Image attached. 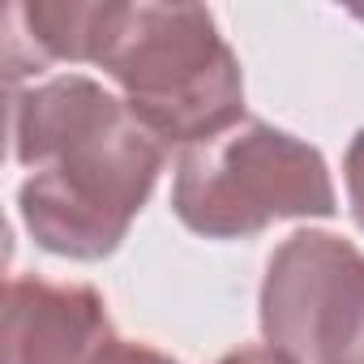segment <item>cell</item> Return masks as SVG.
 I'll return each instance as SVG.
<instances>
[{
	"instance_id": "cell-5",
	"label": "cell",
	"mask_w": 364,
	"mask_h": 364,
	"mask_svg": "<svg viewBox=\"0 0 364 364\" xmlns=\"http://www.w3.org/2000/svg\"><path fill=\"white\" fill-rule=\"evenodd\" d=\"M112 338L95 287L22 274L5 291V364H95Z\"/></svg>"
},
{
	"instance_id": "cell-3",
	"label": "cell",
	"mask_w": 364,
	"mask_h": 364,
	"mask_svg": "<svg viewBox=\"0 0 364 364\" xmlns=\"http://www.w3.org/2000/svg\"><path fill=\"white\" fill-rule=\"evenodd\" d=\"M171 210L206 240H245L279 219L334 215V180L309 141L262 120H240L180 154Z\"/></svg>"
},
{
	"instance_id": "cell-8",
	"label": "cell",
	"mask_w": 364,
	"mask_h": 364,
	"mask_svg": "<svg viewBox=\"0 0 364 364\" xmlns=\"http://www.w3.org/2000/svg\"><path fill=\"white\" fill-rule=\"evenodd\" d=\"M347 202H351L355 223L364 228V129L347 146Z\"/></svg>"
},
{
	"instance_id": "cell-6",
	"label": "cell",
	"mask_w": 364,
	"mask_h": 364,
	"mask_svg": "<svg viewBox=\"0 0 364 364\" xmlns=\"http://www.w3.org/2000/svg\"><path fill=\"white\" fill-rule=\"evenodd\" d=\"M14 18L26 26V39L35 60H69V65H99L112 22L116 0H31L18 5Z\"/></svg>"
},
{
	"instance_id": "cell-4",
	"label": "cell",
	"mask_w": 364,
	"mask_h": 364,
	"mask_svg": "<svg viewBox=\"0 0 364 364\" xmlns=\"http://www.w3.org/2000/svg\"><path fill=\"white\" fill-rule=\"evenodd\" d=\"M262 334L287 364H364V253L330 232L287 236L266 266Z\"/></svg>"
},
{
	"instance_id": "cell-2",
	"label": "cell",
	"mask_w": 364,
	"mask_h": 364,
	"mask_svg": "<svg viewBox=\"0 0 364 364\" xmlns=\"http://www.w3.org/2000/svg\"><path fill=\"white\" fill-rule=\"evenodd\" d=\"M99 69L163 146H202L245 116V77L202 5H116Z\"/></svg>"
},
{
	"instance_id": "cell-1",
	"label": "cell",
	"mask_w": 364,
	"mask_h": 364,
	"mask_svg": "<svg viewBox=\"0 0 364 364\" xmlns=\"http://www.w3.org/2000/svg\"><path fill=\"white\" fill-rule=\"evenodd\" d=\"M9 133L14 159L35 167L18 193L35 245L73 262L116 253L163 171L167 146L124 99L82 73L14 90Z\"/></svg>"
},
{
	"instance_id": "cell-7",
	"label": "cell",
	"mask_w": 364,
	"mask_h": 364,
	"mask_svg": "<svg viewBox=\"0 0 364 364\" xmlns=\"http://www.w3.org/2000/svg\"><path fill=\"white\" fill-rule=\"evenodd\" d=\"M95 364H176V360H171V355H163V351H154V347H146V343L112 338V343L95 355Z\"/></svg>"
},
{
	"instance_id": "cell-9",
	"label": "cell",
	"mask_w": 364,
	"mask_h": 364,
	"mask_svg": "<svg viewBox=\"0 0 364 364\" xmlns=\"http://www.w3.org/2000/svg\"><path fill=\"white\" fill-rule=\"evenodd\" d=\"M219 364H287V360L270 347H240V351H228Z\"/></svg>"
}]
</instances>
